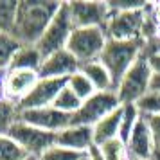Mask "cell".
Returning <instances> with one entry per match:
<instances>
[{
  "mask_svg": "<svg viewBox=\"0 0 160 160\" xmlns=\"http://www.w3.org/2000/svg\"><path fill=\"white\" fill-rule=\"evenodd\" d=\"M61 2L54 0H20L13 36L20 45H36L58 13Z\"/></svg>",
  "mask_w": 160,
  "mask_h": 160,
  "instance_id": "cell-1",
  "label": "cell"
},
{
  "mask_svg": "<svg viewBox=\"0 0 160 160\" xmlns=\"http://www.w3.org/2000/svg\"><path fill=\"white\" fill-rule=\"evenodd\" d=\"M144 40H131V42L108 40L104 51L101 52L99 61L110 72L115 88L119 85V81L124 78V74L131 68V65L144 54Z\"/></svg>",
  "mask_w": 160,
  "mask_h": 160,
  "instance_id": "cell-2",
  "label": "cell"
},
{
  "mask_svg": "<svg viewBox=\"0 0 160 160\" xmlns=\"http://www.w3.org/2000/svg\"><path fill=\"white\" fill-rule=\"evenodd\" d=\"M148 9L149 4H146L140 9H130V11L112 9V16L104 27L108 40H119V42L144 40L146 25H148Z\"/></svg>",
  "mask_w": 160,
  "mask_h": 160,
  "instance_id": "cell-3",
  "label": "cell"
},
{
  "mask_svg": "<svg viewBox=\"0 0 160 160\" xmlns=\"http://www.w3.org/2000/svg\"><path fill=\"white\" fill-rule=\"evenodd\" d=\"M153 70L148 63V56L142 54L140 58L131 65V68L124 74V78L119 81L115 94L121 104H137L149 90H151Z\"/></svg>",
  "mask_w": 160,
  "mask_h": 160,
  "instance_id": "cell-4",
  "label": "cell"
},
{
  "mask_svg": "<svg viewBox=\"0 0 160 160\" xmlns=\"http://www.w3.org/2000/svg\"><path fill=\"white\" fill-rule=\"evenodd\" d=\"M108 43V34L102 27H76L67 43V51L81 65L97 61Z\"/></svg>",
  "mask_w": 160,
  "mask_h": 160,
  "instance_id": "cell-5",
  "label": "cell"
},
{
  "mask_svg": "<svg viewBox=\"0 0 160 160\" xmlns=\"http://www.w3.org/2000/svg\"><path fill=\"white\" fill-rule=\"evenodd\" d=\"M74 29L76 27L72 23L67 2H61L58 13L54 15L52 22L45 29L43 36L40 38V42L36 43V49L40 51V54L43 58H47V56H51V54H54L58 51H63V49H67V43H68Z\"/></svg>",
  "mask_w": 160,
  "mask_h": 160,
  "instance_id": "cell-6",
  "label": "cell"
},
{
  "mask_svg": "<svg viewBox=\"0 0 160 160\" xmlns=\"http://www.w3.org/2000/svg\"><path fill=\"white\" fill-rule=\"evenodd\" d=\"M122 104L119 101V97L113 90L110 92H95L92 97H88L87 101L81 102L79 110L72 115V124L78 126H90L94 128L95 124L117 108H121Z\"/></svg>",
  "mask_w": 160,
  "mask_h": 160,
  "instance_id": "cell-7",
  "label": "cell"
},
{
  "mask_svg": "<svg viewBox=\"0 0 160 160\" xmlns=\"http://www.w3.org/2000/svg\"><path fill=\"white\" fill-rule=\"evenodd\" d=\"M8 135L25 151L27 157H36V158H40L49 148L56 144V133L40 130L23 121H16Z\"/></svg>",
  "mask_w": 160,
  "mask_h": 160,
  "instance_id": "cell-8",
  "label": "cell"
},
{
  "mask_svg": "<svg viewBox=\"0 0 160 160\" xmlns=\"http://www.w3.org/2000/svg\"><path fill=\"white\" fill-rule=\"evenodd\" d=\"M74 27H106L112 9L108 2H67Z\"/></svg>",
  "mask_w": 160,
  "mask_h": 160,
  "instance_id": "cell-9",
  "label": "cell"
},
{
  "mask_svg": "<svg viewBox=\"0 0 160 160\" xmlns=\"http://www.w3.org/2000/svg\"><path fill=\"white\" fill-rule=\"evenodd\" d=\"M20 121L27 124H32L40 130L59 133L65 128L72 124V115L59 112L54 106H45V108H34V110H22L20 112Z\"/></svg>",
  "mask_w": 160,
  "mask_h": 160,
  "instance_id": "cell-10",
  "label": "cell"
},
{
  "mask_svg": "<svg viewBox=\"0 0 160 160\" xmlns=\"http://www.w3.org/2000/svg\"><path fill=\"white\" fill-rule=\"evenodd\" d=\"M67 85V79H51V78H40L34 88L18 102V108L22 110H34L52 106L54 99L58 97L61 88Z\"/></svg>",
  "mask_w": 160,
  "mask_h": 160,
  "instance_id": "cell-11",
  "label": "cell"
},
{
  "mask_svg": "<svg viewBox=\"0 0 160 160\" xmlns=\"http://www.w3.org/2000/svg\"><path fill=\"white\" fill-rule=\"evenodd\" d=\"M81 63L74 58L70 52L63 49L43 58L40 67V78H51V79H68L72 74L79 72Z\"/></svg>",
  "mask_w": 160,
  "mask_h": 160,
  "instance_id": "cell-12",
  "label": "cell"
},
{
  "mask_svg": "<svg viewBox=\"0 0 160 160\" xmlns=\"http://www.w3.org/2000/svg\"><path fill=\"white\" fill-rule=\"evenodd\" d=\"M40 79L36 70H8L4 74V97L20 102Z\"/></svg>",
  "mask_w": 160,
  "mask_h": 160,
  "instance_id": "cell-13",
  "label": "cell"
},
{
  "mask_svg": "<svg viewBox=\"0 0 160 160\" xmlns=\"http://www.w3.org/2000/svg\"><path fill=\"white\" fill-rule=\"evenodd\" d=\"M128 158L131 160H151L153 149H155V140H153L151 130L148 126V121L140 115L135 130L131 131L130 138L124 142Z\"/></svg>",
  "mask_w": 160,
  "mask_h": 160,
  "instance_id": "cell-14",
  "label": "cell"
},
{
  "mask_svg": "<svg viewBox=\"0 0 160 160\" xmlns=\"http://www.w3.org/2000/svg\"><path fill=\"white\" fill-rule=\"evenodd\" d=\"M56 144L61 146V148H67V149L78 151V153H87L92 146H95L94 128L70 124L63 131L56 133Z\"/></svg>",
  "mask_w": 160,
  "mask_h": 160,
  "instance_id": "cell-15",
  "label": "cell"
},
{
  "mask_svg": "<svg viewBox=\"0 0 160 160\" xmlns=\"http://www.w3.org/2000/svg\"><path fill=\"white\" fill-rule=\"evenodd\" d=\"M121 117H122V106L112 112L110 115L101 119L94 126V142L95 146H101L108 140L119 138V128H121Z\"/></svg>",
  "mask_w": 160,
  "mask_h": 160,
  "instance_id": "cell-16",
  "label": "cell"
},
{
  "mask_svg": "<svg viewBox=\"0 0 160 160\" xmlns=\"http://www.w3.org/2000/svg\"><path fill=\"white\" fill-rule=\"evenodd\" d=\"M79 70L85 74V76L88 78V81L94 85L95 92H110V90L115 92L112 76H110V72L106 70V67L102 65L99 59H97V61H90V63L81 65Z\"/></svg>",
  "mask_w": 160,
  "mask_h": 160,
  "instance_id": "cell-17",
  "label": "cell"
},
{
  "mask_svg": "<svg viewBox=\"0 0 160 160\" xmlns=\"http://www.w3.org/2000/svg\"><path fill=\"white\" fill-rule=\"evenodd\" d=\"M43 56L40 54L36 45H20L15 58L11 61L9 70H40Z\"/></svg>",
  "mask_w": 160,
  "mask_h": 160,
  "instance_id": "cell-18",
  "label": "cell"
},
{
  "mask_svg": "<svg viewBox=\"0 0 160 160\" xmlns=\"http://www.w3.org/2000/svg\"><path fill=\"white\" fill-rule=\"evenodd\" d=\"M20 49V42L13 34H2L0 32V74H6L11 67L16 51Z\"/></svg>",
  "mask_w": 160,
  "mask_h": 160,
  "instance_id": "cell-19",
  "label": "cell"
},
{
  "mask_svg": "<svg viewBox=\"0 0 160 160\" xmlns=\"http://www.w3.org/2000/svg\"><path fill=\"white\" fill-rule=\"evenodd\" d=\"M16 121H20L18 102H13L9 99H0V135H8Z\"/></svg>",
  "mask_w": 160,
  "mask_h": 160,
  "instance_id": "cell-20",
  "label": "cell"
},
{
  "mask_svg": "<svg viewBox=\"0 0 160 160\" xmlns=\"http://www.w3.org/2000/svg\"><path fill=\"white\" fill-rule=\"evenodd\" d=\"M138 119H140V112H138L137 104H122V117H121V128H119V138L122 142L130 138Z\"/></svg>",
  "mask_w": 160,
  "mask_h": 160,
  "instance_id": "cell-21",
  "label": "cell"
},
{
  "mask_svg": "<svg viewBox=\"0 0 160 160\" xmlns=\"http://www.w3.org/2000/svg\"><path fill=\"white\" fill-rule=\"evenodd\" d=\"M18 11V0H0V32L13 34Z\"/></svg>",
  "mask_w": 160,
  "mask_h": 160,
  "instance_id": "cell-22",
  "label": "cell"
},
{
  "mask_svg": "<svg viewBox=\"0 0 160 160\" xmlns=\"http://www.w3.org/2000/svg\"><path fill=\"white\" fill-rule=\"evenodd\" d=\"M67 87L70 88L81 101H87L88 97H92V95L95 94L94 85L88 81V78L81 72V70L79 72H76V74H72V76L67 79Z\"/></svg>",
  "mask_w": 160,
  "mask_h": 160,
  "instance_id": "cell-23",
  "label": "cell"
},
{
  "mask_svg": "<svg viewBox=\"0 0 160 160\" xmlns=\"http://www.w3.org/2000/svg\"><path fill=\"white\" fill-rule=\"evenodd\" d=\"M81 102H83V101H81L79 97H78V95L74 94L72 90L65 85V87L61 88V92L58 94V97L54 99L52 106H54V108H58L59 112H65V113L74 115V113L79 110Z\"/></svg>",
  "mask_w": 160,
  "mask_h": 160,
  "instance_id": "cell-24",
  "label": "cell"
},
{
  "mask_svg": "<svg viewBox=\"0 0 160 160\" xmlns=\"http://www.w3.org/2000/svg\"><path fill=\"white\" fill-rule=\"evenodd\" d=\"M27 155L9 135H0V160H25Z\"/></svg>",
  "mask_w": 160,
  "mask_h": 160,
  "instance_id": "cell-25",
  "label": "cell"
},
{
  "mask_svg": "<svg viewBox=\"0 0 160 160\" xmlns=\"http://www.w3.org/2000/svg\"><path fill=\"white\" fill-rule=\"evenodd\" d=\"M104 160H128V151H126V144L121 138H113L104 144L99 146Z\"/></svg>",
  "mask_w": 160,
  "mask_h": 160,
  "instance_id": "cell-26",
  "label": "cell"
},
{
  "mask_svg": "<svg viewBox=\"0 0 160 160\" xmlns=\"http://www.w3.org/2000/svg\"><path fill=\"white\" fill-rule=\"evenodd\" d=\"M140 115H160V92H148L137 102Z\"/></svg>",
  "mask_w": 160,
  "mask_h": 160,
  "instance_id": "cell-27",
  "label": "cell"
},
{
  "mask_svg": "<svg viewBox=\"0 0 160 160\" xmlns=\"http://www.w3.org/2000/svg\"><path fill=\"white\" fill-rule=\"evenodd\" d=\"M81 155H83V153L72 151V149H67V148H61V146L54 144L38 160H79Z\"/></svg>",
  "mask_w": 160,
  "mask_h": 160,
  "instance_id": "cell-28",
  "label": "cell"
},
{
  "mask_svg": "<svg viewBox=\"0 0 160 160\" xmlns=\"http://www.w3.org/2000/svg\"><path fill=\"white\" fill-rule=\"evenodd\" d=\"M148 121V126L151 130L155 144H160V115H142Z\"/></svg>",
  "mask_w": 160,
  "mask_h": 160,
  "instance_id": "cell-29",
  "label": "cell"
},
{
  "mask_svg": "<svg viewBox=\"0 0 160 160\" xmlns=\"http://www.w3.org/2000/svg\"><path fill=\"white\" fill-rule=\"evenodd\" d=\"M146 56H148V63L151 67L153 74L160 76V52H153V54H146Z\"/></svg>",
  "mask_w": 160,
  "mask_h": 160,
  "instance_id": "cell-30",
  "label": "cell"
},
{
  "mask_svg": "<svg viewBox=\"0 0 160 160\" xmlns=\"http://www.w3.org/2000/svg\"><path fill=\"white\" fill-rule=\"evenodd\" d=\"M87 153H88V158H90V160H104L101 149H99V146H92Z\"/></svg>",
  "mask_w": 160,
  "mask_h": 160,
  "instance_id": "cell-31",
  "label": "cell"
},
{
  "mask_svg": "<svg viewBox=\"0 0 160 160\" xmlns=\"http://www.w3.org/2000/svg\"><path fill=\"white\" fill-rule=\"evenodd\" d=\"M149 92H160V76L153 74V79H151V90Z\"/></svg>",
  "mask_w": 160,
  "mask_h": 160,
  "instance_id": "cell-32",
  "label": "cell"
},
{
  "mask_svg": "<svg viewBox=\"0 0 160 160\" xmlns=\"http://www.w3.org/2000/svg\"><path fill=\"white\" fill-rule=\"evenodd\" d=\"M151 160H160V144H155V149H153Z\"/></svg>",
  "mask_w": 160,
  "mask_h": 160,
  "instance_id": "cell-33",
  "label": "cell"
},
{
  "mask_svg": "<svg viewBox=\"0 0 160 160\" xmlns=\"http://www.w3.org/2000/svg\"><path fill=\"white\" fill-rule=\"evenodd\" d=\"M0 99H6L4 97V74H0Z\"/></svg>",
  "mask_w": 160,
  "mask_h": 160,
  "instance_id": "cell-34",
  "label": "cell"
},
{
  "mask_svg": "<svg viewBox=\"0 0 160 160\" xmlns=\"http://www.w3.org/2000/svg\"><path fill=\"white\" fill-rule=\"evenodd\" d=\"M79 160H90L88 158V153H83V155H81V158Z\"/></svg>",
  "mask_w": 160,
  "mask_h": 160,
  "instance_id": "cell-35",
  "label": "cell"
},
{
  "mask_svg": "<svg viewBox=\"0 0 160 160\" xmlns=\"http://www.w3.org/2000/svg\"><path fill=\"white\" fill-rule=\"evenodd\" d=\"M25 160H38V158H36V157H27Z\"/></svg>",
  "mask_w": 160,
  "mask_h": 160,
  "instance_id": "cell-36",
  "label": "cell"
},
{
  "mask_svg": "<svg viewBox=\"0 0 160 160\" xmlns=\"http://www.w3.org/2000/svg\"><path fill=\"white\" fill-rule=\"evenodd\" d=\"M128 160H131V158H128Z\"/></svg>",
  "mask_w": 160,
  "mask_h": 160,
  "instance_id": "cell-37",
  "label": "cell"
}]
</instances>
